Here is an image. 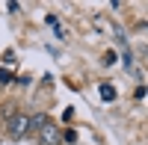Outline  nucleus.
<instances>
[{"label":"nucleus","mask_w":148,"mask_h":145,"mask_svg":"<svg viewBox=\"0 0 148 145\" xmlns=\"http://www.w3.org/2000/svg\"><path fill=\"white\" fill-rule=\"evenodd\" d=\"M33 130V122H30V116H12V122H9V136L12 139H24Z\"/></svg>","instance_id":"f257e3e1"},{"label":"nucleus","mask_w":148,"mask_h":145,"mask_svg":"<svg viewBox=\"0 0 148 145\" xmlns=\"http://www.w3.org/2000/svg\"><path fill=\"white\" fill-rule=\"evenodd\" d=\"M62 142V133H59V127L47 124L45 130H39V145H59Z\"/></svg>","instance_id":"f03ea898"},{"label":"nucleus","mask_w":148,"mask_h":145,"mask_svg":"<svg viewBox=\"0 0 148 145\" xmlns=\"http://www.w3.org/2000/svg\"><path fill=\"white\" fill-rule=\"evenodd\" d=\"M30 122H33V130H45L47 124H51V118H47L45 113H39V116H33Z\"/></svg>","instance_id":"7ed1b4c3"},{"label":"nucleus","mask_w":148,"mask_h":145,"mask_svg":"<svg viewBox=\"0 0 148 145\" xmlns=\"http://www.w3.org/2000/svg\"><path fill=\"white\" fill-rule=\"evenodd\" d=\"M116 98V86L113 83H101V101H113Z\"/></svg>","instance_id":"20e7f679"},{"label":"nucleus","mask_w":148,"mask_h":145,"mask_svg":"<svg viewBox=\"0 0 148 145\" xmlns=\"http://www.w3.org/2000/svg\"><path fill=\"white\" fill-rule=\"evenodd\" d=\"M62 139L65 142H77V133H74V130H62Z\"/></svg>","instance_id":"39448f33"},{"label":"nucleus","mask_w":148,"mask_h":145,"mask_svg":"<svg viewBox=\"0 0 148 145\" xmlns=\"http://www.w3.org/2000/svg\"><path fill=\"white\" fill-rule=\"evenodd\" d=\"M12 80V74H9V71H3V68H0V83H9Z\"/></svg>","instance_id":"423d86ee"}]
</instances>
